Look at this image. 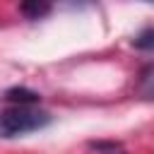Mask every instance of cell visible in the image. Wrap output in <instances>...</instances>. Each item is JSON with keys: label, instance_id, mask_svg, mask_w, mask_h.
I'll use <instances>...</instances> for the list:
<instances>
[{"label": "cell", "instance_id": "7a4b0ae2", "mask_svg": "<svg viewBox=\"0 0 154 154\" xmlns=\"http://www.w3.org/2000/svg\"><path fill=\"white\" fill-rule=\"evenodd\" d=\"M5 99L14 106H29V103H36L38 101V94L31 91V89H24V87H14V89H7L5 91Z\"/></svg>", "mask_w": 154, "mask_h": 154}, {"label": "cell", "instance_id": "5b68a950", "mask_svg": "<svg viewBox=\"0 0 154 154\" xmlns=\"http://www.w3.org/2000/svg\"><path fill=\"white\" fill-rule=\"evenodd\" d=\"M132 46H135V48H142V51H154V26L140 31V34L132 38Z\"/></svg>", "mask_w": 154, "mask_h": 154}, {"label": "cell", "instance_id": "3957f363", "mask_svg": "<svg viewBox=\"0 0 154 154\" xmlns=\"http://www.w3.org/2000/svg\"><path fill=\"white\" fill-rule=\"evenodd\" d=\"M137 94L142 99H154V65L142 67L140 79H137Z\"/></svg>", "mask_w": 154, "mask_h": 154}, {"label": "cell", "instance_id": "6da1fadb", "mask_svg": "<svg viewBox=\"0 0 154 154\" xmlns=\"http://www.w3.org/2000/svg\"><path fill=\"white\" fill-rule=\"evenodd\" d=\"M51 123V113L31 106H10L0 111V137H19Z\"/></svg>", "mask_w": 154, "mask_h": 154}, {"label": "cell", "instance_id": "277c9868", "mask_svg": "<svg viewBox=\"0 0 154 154\" xmlns=\"http://www.w3.org/2000/svg\"><path fill=\"white\" fill-rule=\"evenodd\" d=\"M19 10H22L29 19H38V17H43V14L51 12V5H48V2H24Z\"/></svg>", "mask_w": 154, "mask_h": 154}, {"label": "cell", "instance_id": "8992f818", "mask_svg": "<svg viewBox=\"0 0 154 154\" xmlns=\"http://www.w3.org/2000/svg\"><path fill=\"white\" fill-rule=\"evenodd\" d=\"M94 149H96L99 154H125L123 147H120V144H113V142H96Z\"/></svg>", "mask_w": 154, "mask_h": 154}]
</instances>
